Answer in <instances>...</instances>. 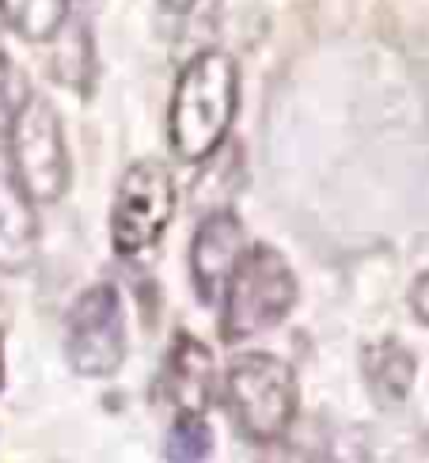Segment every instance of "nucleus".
Listing matches in <instances>:
<instances>
[{
	"label": "nucleus",
	"mask_w": 429,
	"mask_h": 463,
	"mask_svg": "<svg viewBox=\"0 0 429 463\" xmlns=\"http://www.w3.org/2000/svg\"><path fill=\"white\" fill-rule=\"evenodd\" d=\"M38 247L34 205L8 179L0 183V274H24Z\"/></svg>",
	"instance_id": "nucleus-9"
},
{
	"label": "nucleus",
	"mask_w": 429,
	"mask_h": 463,
	"mask_svg": "<svg viewBox=\"0 0 429 463\" xmlns=\"http://www.w3.org/2000/svg\"><path fill=\"white\" fill-rule=\"evenodd\" d=\"M415 373H418L415 354L406 350L403 342L384 338V342H373L365 350V380L384 407H396V402H403L411 395Z\"/></svg>",
	"instance_id": "nucleus-10"
},
{
	"label": "nucleus",
	"mask_w": 429,
	"mask_h": 463,
	"mask_svg": "<svg viewBox=\"0 0 429 463\" xmlns=\"http://www.w3.org/2000/svg\"><path fill=\"white\" fill-rule=\"evenodd\" d=\"M232 418L251 440H278L297 418V373L274 354H243L224 373Z\"/></svg>",
	"instance_id": "nucleus-4"
},
{
	"label": "nucleus",
	"mask_w": 429,
	"mask_h": 463,
	"mask_svg": "<svg viewBox=\"0 0 429 463\" xmlns=\"http://www.w3.org/2000/svg\"><path fill=\"white\" fill-rule=\"evenodd\" d=\"M12 183L31 205H53L69 190V145L53 103L43 95L19 107L8 129Z\"/></svg>",
	"instance_id": "nucleus-3"
},
{
	"label": "nucleus",
	"mask_w": 429,
	"mask_h": 463,
	"mask_svg": "<svg viewBox=\"0 0 429 463\" xmlns=\"http://www.w3.org/2000/svg\"><path fill=\"white\" fill-rule=\"evenodd\" d=\"M0 19L24 43H53L69 24V0H0Z\"/></svg>",
	"instance_id": "nucleus-11"
},
{
	"label": "nucleus",
	"mask_w": 429,
	"mask_h": 463,
	"mask_svg": "<svg viewBox=\"0 0 429 463\" xmlns=\"http://www.w3.org/2000/svg\"><path fill=\"white\" fill-rule=\"evenodd\" d=\"M297 274L281 250L270 243H251L221 293V335L228 342H247L274 331L297 307Z\"/></svg>",
	"instance_id": "nucleus-2"
},
{
	"label": "nucleus",
	"mask_w": 429,
	"mask_h": 463,
	"mask_svg": "<svg viewBox=\"0 0 429 463\" xmlns=\"http://www.w3.org/2000/svg\"><path fill=\"white\" fill-rule=\"evenodd\" d=\"M190 5H194V0H164V8H167V12H186Z\"/></svg>",
	"instance_id": "nucleus-16"
},
{
	"label": "nucleus",
	"mask_w": 429,
	"mask_h": 463,
	"mask_svg": "<svg viewBox=\"0 0 429 463\" xmlns=\"http://www.w3.org/2000/svg\"><path fill=\"white\" fill-rule=\"evenodd\" d=\"M5 380H8V361H5V331H0V392H5Z\"/></svg>",
	"instance_id": "nucleus-15"
},
{
	"label": "nucleus",
	"mask_w": 429,
	"mask_h": 463,
	"mask_svg": "<svg viewBox=\"0 0 429 463\" xmlns=\"http://www.w3.org/2000/svg\"><path fill=\"white\" fill-rule=\"evenodd\" d=\"M65 357L76 376L107 380L126 361V312L119 288L100 281L72 300L65 316Z\"/></svg>",
	"instance_id": "nucleus-5"
},
{
	"label": "nucleus",
	"mask_w": 429,
	"mask_h": 463,
	"mask_svg": "<svg viewBox=\"0 0 429 463\" xmlns=\"http://www.w3.org/2000/svg\"><path fill=\"white\" fill-rule=\"evenodd\" d=\"M247 250V228L232 209H213L190 240V278L205 304H217Z\"/></svg>",
	"instance_id": "nucleus-7"
},
{
	"label": "nucleus",
	"mask_w": 429,
	"mask_h": 463,
	"mask_svg": "<svg viewBox=\"0 0 429 463\" xmlns=\"http://www.w3.org/2000/svg\"><path fill=\"white\" fill-rule=\"evenodd\" d=\"M213 388H217V369H213V354L198 338L179 335L167 354L160 392L179 414H205L213 402Z\"/></svg>",
	"instance_id": "nucleus-8"
},
{
	"label": "nucleus",
	"mask_w": 429,
	"mask_h": 463,
	"mask_svg": "<svg viewBox=\"0 0 429 463\" xmlns=\"http://www.w3.org/2000/svg\"><path fill=\"white\" fill-rule=\"evenodd\" d=\"M175 217V179L167 164L138 160L122 171L110 202V240L119 255H141L164 240Z\"/></svg>",
	"instance_id": "nucleus-6"
},
{
	"label": "nucleus",
	"mask_w": 429,
	"mask_h": 463,
	"mask_svg": "<svg viewBox=\"0 0 429 463\" xmlns=\"http://www.w3.org/2000/svg\"><path fill=\"white\" fill-rule=\"evenodd\" d=\"M240 107L236 61L221 50L190 57L179 72L167 107V141L183 164H205L221 152Z\"/></svg>",
	"instance_id": "nucleus-1"
},
{
	"label": "nucleus",
	"mask_w": 429,
	"mask_h": 463,
	"mask_svg": "<svg viewBox=\"0 0 429 463\" xmlns=\"http://www.w3.org/2000/svg\"><path fill=\"white\" fill-rule=\"evenodd\" d=\"M27 99H31V91H27L24 72L15 69V61L8 53H0V137H8L12 118Z\"/></svg>",
	"instance_id": "nucleus-13"
},
{
	"label": "nucleus",
	"mask_w": 429,
	"mask_h": 463,
	"mask_svg": "<svg viewBox=\"0 0 429 463\" xmlns=\"http://www.w3.org/2000/svg\"><path fill=\"white\" fill-rule=\"evenodd\" d=\"M213 452V430L202 414H179V421L167 430L164 456L167 463H205Z\"/></svg>",
	"instance_id": "nucleus-12"
},
{
	"label": "nucleus",
	"mask_w": 429,
	"mask_h": 463,
	"mask_svg": "<svg viewBox=\"0 0 429 463\" xmlns=\"http://www.w3.org/2000/svg\"><path fill=\"white\" fill-rule=\"evenodd\" d=\"M411 307H415V316L429 326V274H422L411 288Z\"/></svg>",
	"instance_id": "nucleus-14"
}]
</instances>
